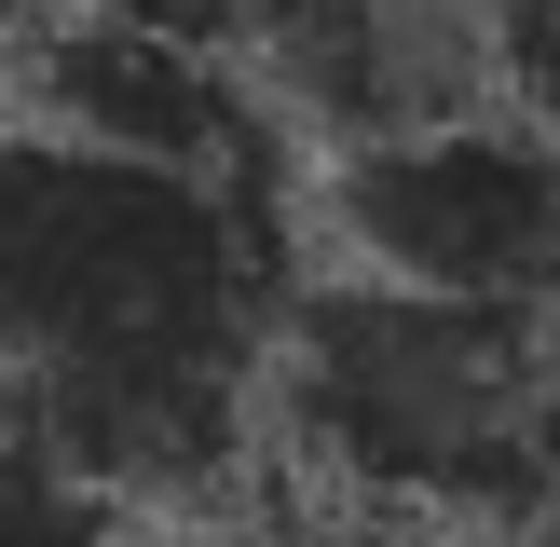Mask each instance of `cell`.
Wrapping results in <instances>:
<instances>
[{
    "mask_svg": "<svg viewBox=\"0 0 560 547\" xmlns=\"http://www.w3.org/2000/svg\"><path fill=\"white\" fill-rule=\"evenodd\" d=\"M288 206L206 164L0 124V424L124 492L137 520L219 507L273 452Z\"/></svg>",
    "mask_w": 560,
    "mask_h": 547,
    "instance_id": "1",
    "label": "cell"
},
{
    "mask_svg": "<svg viewBox=\"0 0 560 547\" xmlns=\"http://www.w3.org/2000/svg\"><path fill=\"white\" fill-rule=\"evenodd\" d=\"M273 452L315 507L438 520L479 547H560V383L534 315L397 274H301L273 328Z\"/></svg>",
    "mask_w": 560,
    "mask_h": 547,
    "instance_id": "2",
    "label": "cell"
},
{
    "mask_svg": "<svg viewBox=\"0 0 560 547\" xmlns=\"http://www.w3.org/2000/svg\"><path fill=\"white\" fill-rule=\"evenodd\" d=\"M315 219L355 274L534 315L560 288V137H534L492 96L438 109V124H397V137H355V151H328Z\"/></svg>",
    "mask_w": 560,
    "mask_h": 547,
    "instance_id": "3",
    "label": "cell"
},
{
    "mask_svg": "<svg viewBox=\"0 0 560 547\" xmlns=\"http://www.w3.org/2000/svg\"><path fill=\"white\" fill-rule=\"evenodd\" d=\"M14 109L109 137V151H151V164L246 178V191H273V137H288V109L246 55L164 42V27H124V14H69V0L14 42Z\"/></svg>",
    "mask_w": 560,
    "mask_h": 547,
    "instance_id": "4",
    "label": "cell"
},
{
    "mask_svg": "<svg viewBox=\"0 0 560 547\" xmlns=\"http://www.w3.org/2000/svg\"><path fill=\"white\" fill-rule=\"evenodd\" d=\"M0 547H137V507L55 465L27 424H0Z\"/></svg>",
    "mask_w": 560,
    "mask_h": 547,
    "instance_id": "5",
    "label": "cell"
},
{
    "mask_svg": "<svg viewBox=\"0 0 560 547\" xmlns=\"http://www.w3.org/2000/svg\"><path fill=\"white\" fill-rule=\"evenodd\" d=\"M479 82H492V109L560 137V0H479Z\"/></svg>",
    "mask_w": 560,
    "mask_h": 547,
    "instance_id": "6",
    "label": "cell"
},
{
    "mask_svg": "<svg viewBox=\"0 0 560 547\" xmlns=\"http://www.w3.org/2000/svg\"><path fill=\"white\" fill-rule=\"evenodd\" d=\"M69 14H124V27H164V42H219V55H246V69H260V55H273V27H288L301 0H69Z\"/></svg>",
    "mask_w": 560,
    "mask_h": 547,
    "instance_id": "7",
    "label": "cell"
},
{
    "mask_svg": "<svg viewBox=\"0 0 560 547\" xmlns=\"http://www.w3.org/2000/svg\"><path fill=\"white\" fill-rule=\"evenodd\" d=\"M246 547H479V534H438V520H383V507H301Z\"/></svg>",
    "mask_w": 560,
    "mask_h": 547,
    "instance_id": "8",
    "label": "cell"
},
{
    "mask_svg": "<svg viewBox=\"0 0 560 547\" xmlns=\"http://www.w3.org/2000/svg\"><path fill=\"white\" fill-rule=\"evenodd\" d=\"M534 342H547V383H560V288L534 301Z\"/></svg>",
    "mask_w": 560,
    "mask_h": 547,
    "instance_id": "9",
    "label": "cell"
}]
</instances>
